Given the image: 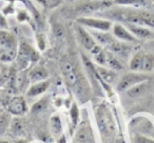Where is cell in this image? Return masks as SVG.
<instances>
[{"label":"cell","mask_w":154,"mask_h":143,"mask_svg":"<svg viewBox=\"0 0 154 143\" xmlns=\"http://www.w3.org/2000/svg\"><path fill=\"white\" fill-rule=\"evenodd\" d=\"M154 68V55L153 54H147L143 57V66H141V72H151Z\"/></svg>","instance_id":"26"},{"label":"cell","mask_w":154,"mask_h":143,"mask_svg":"<svg viewBox=\"0 0 154 143\" xmlns=\"http://www.w3.org/2000/svg\"><path fill=\"white\" fill-rule=\"evenodd\" d=\"M75 30H76L77 38H78L79 42L82 43V45L87 51H91L97 44L95 39L91 35V33H89L82 25L77 23V25L75 26Z\"/></svg>","instance_id":"9"},{"label":"cell","mask_w":154,"mask_h":143,"mask_svg":"<svg viewBox=\"0 0 154 143\" xmlns=\"http://www.w3.org/2000/svg\"><path fill=\"white\" fill-rule=\"evenodd\" d=\"M147 79H148V76L143 75V74H137V73L126 74V75L118 81L116 88H117L118 92H125V91L129 90L130 88L134 86L135 84H138L143 81H146Z\"/></svg>","instance_id":"6"},{"label":"cell","mask_w":154,"mask_h":143,"mask_svg":"<svg viewBox=\"0 0 154 143\" xmlns=\"http://www.w3.org/2000/svg\"><path fill=\"white\" fill-rule=\"evenodd\" d=\"M36 1H38L39 3H42V4H45V0H36Z\"/></svg>","instance_id":"37"},{"label":"cell","mask_w":154,"mask_h":143,"mask_svg":"<svg viewBox=\"0 0 154 143\" xmlns=\"http://www.w3.org/2000/svg\"><path fill=\"white\" fill-rule=\"evenodd\" d=\"M95 117L98 128L103 137L112 138L115 135L116 127L115 122L110 113L109 109L106 105H99L95 111Z\"/></svg>","instance_id":"2"},{"label":"cell","mask_w":154,"mask_h":143,"mask_svg":"<svg viewBox=\"0 0 154 143\" xmlns=\"http://www.w3.org/2000/svg\"><path fill=\"white\" fill-rule=\"evenodd\" d=\"M0 143H10L9 141H5V140H1V139H0Z\"/></svg>","instance_id":"36"},{"label":"cell","mask_w":154,"mask_h":143,"mask_svg":"<svg viewBox=\"0 0 154 143\" xmlns=\"http://www.w3.org/2000/svg\"><path fill=\"white\" fill-rule=\"evenodd\" d=\"M18 20H19V21H24V20H28V15H26V13H24L23 11H20L19 13H18Z\"/></svg>","instance_id":"35"},{"label":"cell","mask_w":154,"mask_h":143,"mask_svg":"<svg viewBox=\"0 0 154 143\" xmlns=\"http://www.w3.org/2000/svg\"><path fill=\"white\" fill-rule=\"evenodd\" d=\"M39 59V55L36 49L26 42H21L18 45V53L16 57V65L20 70H26L29 64L36 62Z\"/></svg>","instance_id":"3"},{"label":"cell","mask_w":154,"mask_h":143,"mask_svg":"<svg viewBox=\"0 0 154 143\" xmlns=\"http://www.w3.org/2000/svg\"><path fill=\"white\" fill-rule=\"evenodd\" d=\"M107 15L112 19L125 22L127 24H137L154 28V14L150 12L122 9L110 11L107 13Z\"/></svg>","instance_id":"1"},{"label":"cell","mask_w":154,"mask_h":143,"mask_svg":"<svg viewBox=\"0 0 154 143\" xmlns=\"http://www.w3.org/2000/svg\"><path fill=\"white\" fill-rule=\"evenodd\" d=\"M60 67H61V73L66 85L74 88V90L78 88L79 77H78V74H77L74 64L69 60H64L60 64Z\"/></svg>","instance_id":"4"},{"label":"cell","mask_w":154,"mask_h":143,"mask_svg":"<svg viewBox=\"0 0 154 143\" xmlns=\"http://www.w3.org/2000/svg\"><path fill=\"white\" fill-rule=\"evenodd\" d=\"M108 51L111 52L112 54H114L117 57H122V58H127L130 53L131 49L129 45H127L124 42H119V41L114 40L112 43H110L108 45Z\"/></svg>","instance_id":"14"},{"label":"cell","mask_w":154,"mask_h":143,"mask_svg":"<svg viewBox=\"0 0 154 143\" xmlns=\"http://www.w3.org/2000/svg\"><path fill=\"white\" fill-rule=\"evenodd\" d=\"M0 46L5 49H18V42L15 35L7 30L0 28Z\"/></svg>","instance_id":"12"},{"label":"cell","mask_w":154,"mask_h":143,"mask_svg":"<svg viewBox=\"0 0 154 143\" xmlns=\"http://www.w3.org/2000/svg\"><path fill=\"white\" fill-rule=\"evenodd\" d=\"M107 66L109 68L113 70H122L124 68L120 60L117 58V56H115L114 54H112L111 52H107Z\"/></svg>","instance_id":"21"},{"label":"cell","mask_w":154,"mask_h":143,"mask_svg":"<svg viewBox=\"0 0 154 143\" xmlns=\"http://www.w3.org/2000/svg\"><path fill=\"white\" fill-rule=\"evenodd\" d=\"M0 70H1V68H0Z\"/></svg>","instance_id":"39"},{"label":"cell","mask_w":154,"mask_h":143,"mask_svg":"<svg viewBox=\"0 0 154 143\" xmlns=\"http://www.w3.org/2000/svg\"><path fill=\"white\" fill-rule=\"evenodd\" d=\"M70 115L73 125H76L77 122H78V118H79V109H78V106H77L76 103H73L72 106H71Z\"/></svg>","instance_id":"30"},{"label":"cell","mask_w":154,"mask_h":143,"mask_svg":"<svg viewBox=\"0 0 154 143\" xmlns=\"http://www.w3.org/2000/svg\"><path fill=\"white\" fill-rule=\"evenodd\" d=\"M145 54L143 53H137L132 57L130 61V70L133 72H137V70H141V66H143V61Z\"/></svg>","instance_id":"23"},{"label":"cell","mask_w":154,"mask_h":143,"mask_svg":"<svg viewBox=\"0 0 154 143\" xmlns=\"http://www.w3.org/2000/svg\"><path fill=\"white\" fill-rule=\"evenodd\" d=\"M8 112L14 116H22L28 112L26 101L23 97L16 96L10 100L8 103Z\"/></svg>","instance_id":"8"},{"label":"cell","mask_w":154,"mask_h":143,"mask_svg":"<svg viewBox=\"0 0 154 143\" xmlns=\"http://www.w3.org/2000/svg\"><path fill=\"white\" fill-rule=\"evenodd\" d=\"M26 124L23 123L21 119H13L11 121V124H10V130L11 133L14 135V136H17V137H20V136H23L26 134Z\"/></svg>","instance_id":"19"},{"label":"cell","mask_w":154,"mask_h":143,"mask_svg":"<svg viewBox=\"0 0 154 143\" xmlns=\"http://www.w3.org/2000/svg\"><path fill=\"white\" fill-rule=\"evenodd\" d=\"M112 4L109 0H92L91 2H87L85 4H82L78 7V12L80 14H91L94 13L99 10H103L105 7H109Z\"/></svg>","instance_id":"10"},{"label":"cell","mask_w":154,"mask_h":143,"mask_svg":"<svg viewBox=\"0 0 154 143\" xmlns=\"http://www.w3.org/2000/svg\"><path fill=\"white\" fill-rule=\"evenodd\" d=\"M0 99H1V90H0Z\"/></svg>","instance_id":"38"},{"label":"cell","mask_w":154,"mask_h":143,"mask_svg":"<svg viewBox=\"0 0 154 143\" xmlns=\"http://www.w3.org/2000/svg\"><path fill=\"white\" fill-rule=\"evenodd\" d=\"M147 88H148V83H147V80H146V81H143L138 84H135L134 86L127 90V95L129 97H131V98H137V97H140L141 95L145 94Z\"/></svg>","instance_id":"20"},{"label":"cell","mask_w":154,"mask_h":143,"mask_svg":"<svg viewBox=\"0 0 154 143\" xmlns=\"http://www.w3.org/2000/svg\"><path fill=\"white\" fill-rule=\"evenodd\" d=\"M36 40H37V45H38L40 51H45L47 47V41H45V36L42 33H39L36 35Z\"/></svg>","instance_id":"32"},{"label":"cell","mask_w":154,"mask_h":143,"mask_svg":"<svg viewBox=\"0 0 154 143\" xmlns=\"http://www.w3.org/2000/svg\"><path fill=\"white\" fill-rule=\"evenodd\" d=\"M18 53V49H3L0 53V62L3 63H10L16 60Z\"/></svg>","instance_id":"22"},{"label":"cell","mask_w":154,"mask_h":143,"mask_svg":"<svg viewBox=\"0 0 154 143\" xmlns=\"http://www.w3.org/2000/svg\"><path fill=\"white\" fill-rule=\"evenodd\" d=\"M133 143H154V140L141 135H135L133 137Z\"/></svg>","instance_id":"33"},{"label":"cell","mask_w":154,"mask_h":143,"mask_svg":"<svg viewBox=\"0 0 154 143\" xmlns=\"http://www.w3.org/2000/svg\"><path fill=\"white\" fill-rule=\"evenodd\" d=\"M127 28L137 39H148L153 36V33L149 28H147V26L137 25V24H127Z\"/></svg>","instance_id":"17"},{"label":"cell","mask_w":154,"mask_h":143,"mask_svg":"<svg viewBox=\"0 0 154 143\" xmlns=\"http://www.w3.org/2000/svg\"><path fill=\"white\" fill-rule=\"evenodd\" d=\"M8 28H9V24H8L7 19H5V17L2 15V14H0V28L7 30Z\"/></svg>","instance_id":"34"},{"label":"cell","mask_w":154,"mask_h":143,"mask_svg":"<svg viewBox=\"0 0 154 143\" xmlns=\"http://www.w3.org/2000/svg\"><path fill=\"white\" fill-rule=\"evenodd\" d=\"M52 31H53L54 36L57 39H63L66 36V32H64V28L59 23V22H55L52 25Z\"/></svg>","instance_id":"27"},{"label":"cell","mask_w":154,"mask_h":143,"mask_svg":"<svg viewBox=\"0 0 154 143\" xmlns=\"http://www.w3.org/2000/svg\"><path fill=\"white\" fill-rule=\"evenodd\" d=\"M91 35L93 36V38L95 39L96 43L100 45H108L110 43H112L114 41V38L111 34H109V32H103V31H92Z\"/></svg>","instance_id":"18"},{"label":"cell","mask_w":154,"mask_h":143,"mask_svg":"<svg viewBox=\"0 0 154 143\" xmlns=\"http://www.w3.org/2000/svg\"><path fill=\"white\" fill-rule=\"evenodd\" d=\"M29 76V80L32 83H35V82H39V81H43V80H47L48 77H49V73L48 70H45V66H35L32 70L29 72L28 74Z\"/></svg>","instance_id":"15"},{"label":"cell","mask_w":154,"mask_h":143,"mask_svg":"<svg viewBox=\"0 0 154 143\" xmlns=\"http://www.w3.org/2000/svg\"><path fill=\"white\" fill-rule=\"evenodd\" d=\"M112 31H113V36L122 41H125V42H136L137 41V38L129 31V28L120 23L113 24Z\"/></svg>","instance_id":"11"},{"label":"cell","mask_w":154,"mask_h":143,"mask_svg":"<svg viewBox=\"0 0 154 143\" xmlns=\"http://www.w3.org/2000/svg\"><path fill=\"white\" fill-rule=\"evenodd\" d=\"M114 3L119 5H138L143 4L145 0H114Z\"/></svg>","instance_id":"31"},{"label":"cell","mask_w":154,"mask_h":143,"mask_svg":"<svg viewBox=\"0 0 154 143\" xmlns=\"http://www.w3.org/2000/svg\"><path fill=\"white\" fill-rule=\"evenodd\" d=\"M11 117H10V113H3L0 114V136H2L10 127L11 124Z\"/></svg>","instance_id":"25"},{"label":"cell","mask_w":154,"mask_h":143,"mask_svg":"<svg viewBox=\"0 0 154 143\" xmlns=\"http://www.w3.org/2000/svg\"><path fill=\"white\" fill-rule=\"evenodd\" d=\"M50 125H51V130L53 132V134L55 136H59L62 132V124L61 121H60V118L59 116L55 115L51 118L50 120Z\"/></svg>","instance_id":"24"},{"label":"cell","mask_w":154,"mask_h":143,"mask_svg":"<svg viewBox=\"0 0 154 143\" xmlns=\"http://www.w3.org/2000/svg\"><path fill=\"white\" fill-rule=\"evenodd\" d=\"M49 86H50L49 80L35 82V83H33L32 85L28 88V91H26V96H29V97L39 96V95L43 94V93L49 88Z\"/></svg>","instance_id":"16"},{"label":"cell","mask_w":154,"mask_h":143,"mask_svg":"<svg viewBox=\"0 0 154 143\" xmlns=\"http://www.w3.org/2000/svg\"><path fill=\"white\" fill-rule=\"evenodd\" d=\"M95 70H96L97 75L99 76V78H101V80H103L105 83L112 84L117 79V74H116V72L111 70V68L106 67V66H103V65H97V66H95Z\"/></svg>","instance_id":"13"},{"label":"cell","mask_w":154,"mask_h":143,"mask_svg":"<svg viewBox=\"0 0 154 143\" xmlns=\"http://www.w3.org/2000/svg\"><path fill=\"white\" fill-rule=\"evenodd\" d=\"M48 105V98L47 97H45V98L40 99V100L38 101V102H36L34 105H33L32 107V113H40L41 111H43V109L47 107Z\"/></svg>","instance_id":"29"},{"label":"cell","mask_w":154,"mask_h":143,"mask_svg":"<svg viewBox=\"0 0 154 143\" xmlns=\"http://www.w3.org/2000/svg\"><path fill=\"white\" fill-rule=\"evenodd\" d=\"M74 140L76 143H94L93 130L88 122H82L77 128Z\"/></svg>","instance_id":"7"},{"label":"cell","mask_w":154,"mask_h":143,"mask_svg":"<svg viewBox=\"0 0 154 143\" xmlns=\"http://www.w3.org/2000/svg\"><path fill=\"white\" fill-rule=\"evenodd\" d=\"M76 22L82 26L93 28L95 31H103V32H109L113 28V23L110 20L99 19V18H91V17H79L77 18Z\"/></svg>","instance_id":"5"},{"label":"cell","mask_w":154,"mask_h":143,"mask_svg":"<svg viewBox=\"0 0 154 143\" xmlns=\"http://www.w3.org/2000/svg\"><path fill=\"white\" fill-rule=\"evenodd\" d=\"M95 62H96L98 65H103V66H107V52L101 49L100 52H98L97 54L93 55Z\"/></svg>","instance_id":"28"}]
</instances>
